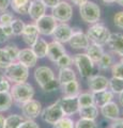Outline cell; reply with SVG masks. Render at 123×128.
Returning a JSON list of instances; mask_svg holds the SVG:
<instances>
[{
    "label": "cell",
    "mask_w": 123,
    "mask_h": 128,
    "mask_svg": "<svg viewBox=\"0 0 123 128\" xmlns=\"http://www.w3.org/2000/svg\"><path fill=\"white\" fill-rule=\"evenodd\" d=\"M51 16L58 22H69L73 17V6L66 0H60V2L51 9Z\"/></svg>",
    "instance_id": "cell-6"
},
{
    "label": "cell",
    "mask_w": 123,
    "mask_h": 128,
    "mask_svg": "<svg viewBox=\"0 0 123 128\" xmlns=\"http://www.w3.org/2000/svg\"><path fill=\"white\" fill-rule=\"evenodd\" d=\"M3 49L7 51V54H9V57L11 58L12 61L13 62L17 61V57H18V54H19V50L21 49H19L15 44H8Z\"/></svg>",
    "instance_id": "cell-37"
},
{
    "label": "cell",
    "mask_w": 123,
    "mask_h": 128,
    "mask_svg": "<svg viewBox=\"0 0 123 128\" xmlns=\"http://www.w3.org/2000/svg\"><path fill=\"white\" fill-rule=\"evenodd\" d=\"M60 90L63 96H78V94L80 93V84L76 79L64 84H60Z\"/></svg>",
    "instance_id": "cell-23"
},
{
    "label": "cell",
    "mask_w": 123,
    "mask_h": 128,
    "mask_svg": "<svg viewBox=\"0 0 123 128\" xmlns=\"http://www.w3.org/2000/svg\"><path fill=\"white\" fill-rule=\"evenodd\" d=\"M8 40H9V38L7 36L5 31H3V27L0 25V43H5L8 41Z\"/></svg>",
    "instance_id": "cell-48"
},
{
    "label": "cell",
    "mask_w": 123,
    "mask_h": 128,
    "mask_svg": "<svg viewBox=\"0 0 123 128\" xmlns=\"http://www.w3.org/2000/svg\"><path fill=\"white\" fill-rule=\"evenodd\" d=\"M11 0H0V11H6L10 6Z\"/></svg>",
    "instance_id": "cell-47"
},
{
    "label": "cell",
    "mask_w": 123,
    "mask_h": 128,
    "mask_svg": "<svg viewBox=\"0 0 123 128\" xmlns=\"http://www.w3.org/2000/svg\"><path fill=\"white\" fill-rule=\"evenodd\" d=\"M31 0H11L10 6L15 13L26 15L28 14V10L30 6Z\"/></svg>",
    "instance_id": "cell-27"
},
{
    "label": "cell",
    "mask_w": 123,
    "mask_h": 128,
    "mask_svg": "<svg viewBox=\"0 0 123 128\" xmlns=\"http://www.w3.org/2000/svg\"><path fill=\"white\" fill-rule=\"evenodd\" d=\"M40 116L42 118V120L45 123L54 125L57 121H59L61 118L64 116V114H63V111H62L61 107L57 100L56 102L51 104V105L45 107L44 109H42V112H41V115H40Z\"/></svg>",
    "instance_id": "cell-7"
},
{
    "label": "cell",
    "mask_w": 123,
    "mask_h": 128,
    "mask_svg": "<svg viewBox=\"0 0 123 128\" xmlns=\"http://www.w3.org/2000/svg\"><path fill=\"white\" fill-rule=\"evenodd\" d=\"M110 128H123V118H119L112 121L110 124Z\"/></svg>",
    "instance_id": "cell-45"
},
{
    "label": "cell",
    "mask_w": 123,
    "mask_h": 128,
    "mask_svg": "<svg viewBox=\"0 0 123 128\" xmlns=\"http://www.w3.org/2000/svg\"><path fill=\"white\" fill-rule=\"evenodd\" d=\"M73 34V28L67 22H58V25L55 28V30L51 34L54 41L59 42L61 44H65L69 42Z\"/></svg>",
    "instance_id": "cell-12"
},
{
    "label": "cell",
    "mask_w": 123,
    "mask_h": 128,
    "mask_svg": "<svg viewBox=\"0 0 123 128\" xmlns=\"http://www.w3.org/2000/svg\"><path fill=\"white\" fill-rule=\"evenodd\" d=\"M73 64L77 68L79 75L81 78H89L91 75H93L94 63L91 61V59L87 56L86 52H79L74 54Z\"/></svg>",
    "instance_id": "cell-5"
},
{
    "label": "cell",
    "mask_w": 123,
    "mask_h": 128,
    "mask_svg": "<svg viewBox=\"0 0 123 128\" xmlns=\"http://www.w3.org/2000/svg\"><path fill=\"white\" fill-rule=\"evenodd\" d=\"M113 24L118 29L123 30V11H119L113 16Z\"/></svg>",
    "instance_id": "cell-43"
},
{
    "label": "cell",
    "mask_w": 123,
    "mask_h": 128,
    "mask_svg": "<svg viewBox=\"0 0 123 128\" xmlns=\"http://www.w3.org/2000/svg\"><path fill=\"white\" fill-rule=\"evenodd\" d=\"M100 113L107 120L114 121L120 118V107L116 102H109L100 108Z\"/></svg>",
    "instance_id": "cell-16"
},
{
    "label": "cell",
    "mask_w": 123,
    "mask_h": 128,
    "mask_svg": "<svg viewBox=\"0 0 123 128\" xmlns=\"http://www.w3.org/2000/svg\"><path fill=\"white\" fill-rule=\"evenodd\" d=\"M117 0H102V2H104L105 4H110V3H114Z\"/></svg>",
    "instance_id": "cell-53"
},
{
    "label": "cell",
    "mask_w": 123,
    "mask_h": 128,
    "mask_svg": "<svg viewBox=\"0 0 123 128\" xmlns=\"http://www.w3.org/2000/svg\"><path fill=\"white\" fill-rule=\"evenodd\" d=\"M22 36H23V41L25 42L26 45L28 46H32L33 44L35 43V41L40 38V33H39V30L35 24H27L24 28V31L22 33Z\"/></svg>",
    "instance_id": "cell-17"
},
{
    "label": "cell",
    "mask_w": 123,
    "mask_h": 128,
    "mask_svg": "<svg viewBox=\"0 0 123 128\" xmlns=\"http://www.w3.org/2000/svg\"><path fill=\"white\" fill-rule=\"evenodd\" d=\"M25 26H26V24L24 22L22 19H19V18H14L13 22H12V24H11V28H12V32H13V35H15V36L22 35Z\"/></svg>",
    "instance_id": "cell-35"
},
{
    "label": "cell",
    "mask_w": 123,
    "mask_h": 128,
    "mask_svg": "<svg viewBox=\"0 0 123 128\" xmlns=\"http://www.w3.org/2000/svg\"><path fill=\"white\" fill-rule=\"evenodd\" d=\"M98 108L95 105H90L86 107H80L77 113L79 114V118H87V120H96L98 116Z\"/></svg>",
    "instance_id": "cell-24"
},
{
    "label": "cell",
    "mask_w": 123,
    "mask_h": 128,
    "mask_svg": "<svg viewBox=\"0 0 123 128\" xmlns=\"http://www.w3.org/2000/svg\"><path fill=\"white\" fill-rule=\"evenodd\" d=\"M104 52H105V50H104V48H103V46L95 45V44H90L86 49L87 56L91 59V61L94 64H96L98 62V60L102 58V56Z\"/></svg>",
    "instance_id": "cell-25"
},
{
    "label": "cell",
    "mask_w": 123,
    "mask_h": 128,
    "mask_svg": "<svg viewBox=\"0 0 123 128\" xmlns=\"http://www.w3.org/2000/svg\"><path fill=\"white\" fill-rule=\"evenodd\" d=\"M5 77L13 83L27 82L29 78V68L24 64L15 61L5 68Z\"/></svg>",
    "instance_id": "cell-3"
},
{
    "label": "cell",
    "mask_w": 123,
    "mask_h": 128,
    "mask_svg": "<svg viewBox=\"0 0 123 128\" xmlns=\"http://www.w3.org/2000/svg\"><path fill=\"white\" fill-rule=\"evenodd\" d=\"M87 84H88L91 93H95V92H100L108 89L109 79L106 76L101 74L91 75L89 78H87Z\"/></svg>",
    "instance_id": "cell-14"
},
{
    "label": "cell",
    "mask_w": 123,
    "mask_h": 128,
    "mask_svg": "<svg viewBox=\"0 0 123 128\" xmlns=\"http://www.w3.org/2000/svg\"><path fill=\"white\" fill-rule=\"evenodd\" d=\"M33 76H34V80L37 81V83L41 89L44 88L47 83H49L50 81H53V80L56 78L54 70H51L50 67L45 66V65L37 67L34 70Z\"/></svg>",
    "instance_id": "cell-10"
},
{
    "label": "cell",
    "mask_w": 123,
    "mask_h": 128,
    "mask_svg": "<svg viewBox=\"0 0 123 128\" xmlns=\"http://www.w3.org/2000/svg\"><path fill=\"white\" fill-rule=\"evenodd\" d=\"M22 110V114L25 120H34L41 115L42 112V105L37 99H30L25 104L19 106Z\"/></svg>",
    "instance_id": "cell-9"
},
{
    "label": "cell",
    "mask_w": 123,
    "mask_h": 128,
    "mask_svg": "<svg viewBox=\"0 0 123 128\" xmlns=\"http://www.w3.org/2000/svg\"><path fill=\"white\" fill-rule=\"evenodd\" d=\"M74 128H98V125L94 120H87L79 118L78 121L75 122Z\"/></svg>",
    "instance_id": "cell-36"
},
{
    "label": "cell",
    "mask_w": 123,
    "mask_h": 128,
    "mask_svg": "<svg viewBox=\"0 0 123 128\" xmlns=\"http://www.w3.org/2000/svg\"><path fill=\"white\" fill-rule=\"evenodd\" d=\"M108 49L112 54L118 57H123V34L122 33H110V36L106 43Z\"/></svg>",
    "instance_id": "cell-15"
},
{
    "label": "cell",
    "mask_w": 123,
    "mask_h": 128,
    "mask_svg": "<svg viewBox=\"0 0 123 128\" xmlns=\"http://www.w3.org/2000/svg\"><path fill=\"white\" fill-rule=\"evenodd\" d=\"M46 9L47 8L42 0H31L28 15L33 22H37L39 18H41L43 15L46 14Z\"/></svg>",
    "instance_id": "cell-19"
},
{
    "label": "cell",
    "mask_w": 123,
    "mask_h": 128,
    "mask_svg": "<svg viewBox=\"0 0 123 128\" xmlns=\"http://www.w3.org/2000/svg\"><path fill=\"white\" fill-rule=\"evenodd\" d=\"M77 99H78L79 108L90 106V105H94L93 94L91 93V92H80L77 96Z\"/></svg>",
    "instance_id": "cell-31"
},
{
    "label": "cell",
    "mask_w": 123,
    "mask_h": 128,
    "mask_svg": "<svg viewBox=\"0 0 123 128\" xmlns=\"http://www.w3.org/2000/svg\"><path fill=\"white\" fill-rule=\"evenodd\" d=\"M75 122L70 116H63L53 125V128H74Z\"/></svg>",
    "instance_id": "cell-34"
},
{
    "label": "cell",
    "mask_w": 123,
    "mask_h": 128,
    "mask_svg": "<svg viewBox=\"0 0 123 128\" xmlns=\"http://www.w3.org/2000/svg\"><path fill=\"white\" fill-rule=\"evenodd\" d=\"M92 94H93V99H94V105L96 106L98 109H100L102 106L106 105L107 102H111L113 99V96H114V94L109 89L103 90L100 92H95V93H92Z\"/></svg>",
    "instance_id": "cell-21"
},
{
    "label": "cell",
    "mask_w": 123,
    "mask_h": 128,
    "mask_svg": "<svg viewBox=\"0 0 123 128\" xmlns=\"http://www.w3.org/2000/svg\"><path fill=\"white\" fill-rule=\"evenodd\" d=\"M120 62H122V63H123V57H121V58H120Z\"/></svg>",
    "instance_id": "cell-55"
},
{
    "label": "cell",
    "mask_w": 123,
    "mask_h": 128,
    "mask_svg": "<svg viewBox=\"0 0 123 128\" xmlns=\"http://www.w3.org/2000/svg\"><path fill=\"white\" fill-rule=\"evenodd\" d=\"M116 2L118 3V4H120L121 6H123V0H117Z\"/></svg>",
    "instance_id": "cell-54"
},
{
    "label": "cell",
    "mask_w": 123,
    "mask_h": 128,
    "mask_svg": "<svg viewBox=\"0 0 123 128\" xmlns=\"http://www.w3.org/2000/svg\"><path fill=\"white\" fill-rule=\"evenodd\" d=\"M34 24L40 34L48 36V35L53 34L55 28L58 25V22L51 16V14H45L41 18H39L37 22H34Z\"/></svg>",
    "instance_id": "cell-8"
},
{
    "label": "cell",
    "mask_w": 123,
    "mask_h": 128,
    "mask_svg": "<svg viewBox=\"0 0 123 128\" xmlns=\"http://www.w3.org/2000/svg\"><path fill=\"white\" fill-rule=\"evenodd\" d=\"M33 54L37 56L38 59H43L47 56V49H48V43L45 41V38H39L35 43L30 47Z\"/></svg>",
    "instance_id": "cell-22"
},
{
    "label": "cell",
    "mask_w": 123,
    "mask_h": 128,
    "mask_svg": "<svg viewBox=\"0 0 123 128\" xmlns=\"http://www.w3.org/2000/svg\"><path fill=\"white\" fill-rule=\"evenodd\" d=\"M69 45L72 49H78V50H86L87 47L90 45V42L87 38L86 33H84L78 28H73V34L71 38L69 40Z\"/></svg>",
    "instance_id": "cell-11"
},
{
    "label": "cell",
    "mask_w": 123,
    "mask_h": 128,
    "mask_svg": "<svg viewBox=\"0 0 123 128\" xmlns=\"http://www.w3.org/2000/svg\"><path fill=\"white\" fill-rule=\"evenodd\" d=\"M59 88H60V83H59L57 78H55L53 81H50L49 83H47L44 88H42V91L45 92V93H50V92L58 90Z\"/></svg>",
    "instance_id": "cell-41"
},
{
    "label": "cell",
    "mask_w": 123,
    "mask_h": 128,
    "mask_svg": "<svg viewBox=\"0 0 123 128\" xmlns=\"http://www.w3.org/2000/svg\"><path fill=\"white\" fill-rule=\"evenodd\" d=\"M5 122H6V118L0 114V128H5Z\"/></svg>",
    "instance_id": "cell-51"
},
{
    "label": "cell",
    "mask_w": 123,
    "mask_h": 128,
    "mask_svg": "<svg viewBox=\"0 0 123 128\" xmlns=\"http://www.w3.org/2000/svg\"><path fill=\"white\" fill-rule=\"evenodd\" d=\"M13 98L10 92H0V112L8 111L12 107Z\"/></svg>",
    "instance_id": "cell-30"
},
{
    "label": "cell",
    "mask_w": 123,
    "mask_h": 128,
    "mask_svg": "<svg viewBox=\"0 0 123 128\" xmlns=\"http://www.w3.org/2000/svg\"><path fill=\"white\" fill-rule=\"evenodd\" d=\"M118 100H119V104L123 107V92L118 94Z\"/></svg>",
    "instance_id": "cell-52"
},
{
    "label": "cell",
    "mask_w": 123,
    "mask_h": 128,
    "mask_svg": "<svg viewBox=\"0 0 123 128\" xmlns=\"http://www.w3.org/2000/svg\"><path fill=\"white\" fill-rule=\"evenodd\" d=\"M122 115H123V112H122Z\"/></svg>",
    "instance_id": "cell-56"
},
{
    "label": "cell",
    "mask_w": 123,
    "mask_h": 128,
    "mask_svg": "<svg viewBox=\"0 0 123 128\" xmlns=\"http://www.w3.org/2000/svg\"><path fill=\"white\" fill-rule=\"evenodd\" d=\"M43 3L46 6V8H50V9H53L54 6H56L59 2H60V0H42Z\"/></svg>",
    "instance_id": "cell-46"
},
{
    "label": "cell",
    "mask_w": 123,
    "mask_h": 128,
    "mask_svg": "<svg viewBox=\"0 0 123 128\" xmlns=\"http://www.w3.org/2000/svg\"><path fill=\"white\" fill-rule=\"evenodd\" d=\"M10 94L13 98V102H15L17 105H23L26 102L30 100L34 96V89L33 86L28 82H22V83H14L10 88Z\"/></svg>",
    "instance_id": "cell-2"
},
{
    "label": "cell",
    "mask_w": 123,
    "mask_h": 128,
    "mask_svg": "<svg viewBox=\"0 0 123 128\" xmlns=\"http://www.w3.org/2000/svg\"><path fill=\"white\" fill-rule=\"evenodd\" d=\"M79 15L85 22L93 25L100 22L101 19V8L93 1H87L79 6Z\"/></svg>",
    "instance_id": "cell-4"
},
{
    "label": "cell",
    "mask_w": 123,
    "mask_h": 128,
    "mask_svg": "<svg viewBox=\"0 0 123 128\" xmlns=\"http://www.w3.org/2000/svg\"><path fill=\"white\" fill-rule=\"evenodd\" d=\"M64 116H71L76 114L79 110L77 96H63L58 100Z\"/></svg>",
    "instance_id": "cell-13"
},
{
    "label": "cell",
    "mask_w": 123,
    "mask_h": 128,
    "mask_svg": "<svg viewBox=\"0 0 123 128\" xmlns=\"http://www.w3.org/2000/svg\"><path fill=\"white\" fill-rule=\"evenodd\" d=\"M12 63H13V61L9 57V54H7V51L3 48H0V68L5 70Z\"/></svg>",
    "instance_id": "cell-38"
},
{
    "label": "cell",
    "mask_w": 123,
    "mask_h": 128,
    "mask_svg": "<svg viewBox=\"0 0 123 128\" xmlns=\"http://www.w3.org/2000/svg\"><path fill=\"white\" fill-rule=\"evenodd\" d=\"M108 89L112 92L113 94H119L123 92V79L111 77L109 79Z\"/></svg>",
    "instance_id": "cell-32"
},
{
    "label": "cell",
    "mask_w": 123,
    "mask_h": 128,
    "mask_svg": "<svg viewBox=\"0 0 123 128\" xmlns=\"http://www.w3.org/2000/svg\"><path fill=\"white\" fill-rule=\"evenodd\" d=\"M19 128H40V126L34 120H25Z\"/></svg>",
    "instance_id": "cell-44"
},
{
    "label": "cell",
    "mask_w": 123,
    "mask_h": 128,
    "mask_svg": "<svg viewBox=\"0 0 123 128\" xmlns=\"http://www.w3.org/2000/svg\"><path fill=\"white\" fill-rule=\"evenodd\" d=\"M71 3H73V4L77 6H82L84 3H86L87 1H89V0H70Z\"/></svg>",
    "instance_id": "cell-50"
},
{
    "label": "cell",
    "mask_w": 123,
    "mask_h": 128,
    "mask_svg": "<svg viewBox=\"0 0 123 128\" xmlns=\"http://www.w3.org/2000/svg\"><path fill=\"white\" fill-rule=\"evenodd\" d=\"M114 63V58H113V54L111 52H108V51H105L103 54L102 58L98 60V62L96 63L97 65V68L98 70L101 72H106L111 68L112 64Z\"/></svg>",
    "instance_id": "cell-26"
},
{
    "label": "cell",
    "mask_w": 123,
    "mask_h": 128,
    "mask_svg": "<svg viewBox=\"0 0 123 128\" xmlns=\"http://www.w3.org/2000/svg\"><path fill=\"white\" fill-rule=\"evenodd\" d=\"M56 66L58 67L59 70L61 68H67V67H71L73 65V58L71 57L70 54H64L63 56H61L57 61H56Z\"/></svg>",
    "instance_id": "cell-33"
},
{
    "label": "cell",
    "mask_w": 123,
    "mask_h": 128,
    "mask_svg": "<svg viewBox=\"0 0 123 128\" xmlns=\"http://www.w3.org/2000/svg\"><path fill=\"white\" fill-rule=\"evenodd\" d=\"M25 121V118L19 114H10L6 118L5 128H19Z\"/></svg>",
    "instance_id": "cell-29"
},
{
    "label": "cell",
    "mask_w": 123,
    "mask_h": 128,
    "mask_svg": "<svg viewBox=\"0 0 123 128\" xmlns=\"http://www.w3.org/2000/svg\"><path fill=\"white\" fill-rule=\"evenodd\" d=\"M3 27V31L8 38H11L13 35V32H12V28H11V25L10 26H2Z\"/></svg>",
    "instance_id": "cell-49"
},
{
    "label": "cell",
    "mask_w": 123,
    "mask_h": 128,
    "mask_svg": "<svg viewBox=\"0 0 123 128\" xmlns=\"http://www.w3.org/2000/svg\"><path fill=\"white\" fill-rule=\"evenodd\" d=\"M109 128H110V127H109Z\"/></svg>",
    "instance_id": "cell-57"
},
{
    "label": "cell",
    "mask_w": 123,
    "mask_h": 128,
    "mask_svg": "<svg viewBox=\"0 0 123 128\" xmlns=\"http://www.w3.org/2000/svg\"><path fill=\"white\" fill-rule=\"evenodd\" d=\"M14 19L13 14L9 11H2V13L0 14V25L1 26H10L12 22Z\"/></svg>",
    "instance_id": "cell-40"
},
{
    "label": "cell",
    "mask_w": 123,
    "mask_h": 128,
    "mask_svg": "<svg viewBox=\"0 0 123 128\" xmlns=\"http://www.w3.org/2000/svg\"><path fill=\"white\" fill-rule=\"evenodd\" d=\"M64 54H66V50H65V47L63 46V44L56 42V41L48 43V49H47L46 57L48 58L51 62L56 63L57 60Z\"/></svg>",
    "instance_id": "cell-20"
},
{
    "label": "cell",
    "mask_w": 123,
    "mask_h": 128,
    "mask_svg": "<svg viewBox=\"0 0 123 128\" xmlns=\"http://www.w3.org/2000/svg\"><path fill=\"white\" fill-rule=\"evenodd\" d=\"M76 79H77L76 73H75V70L73 68H71V67L59 70L57 80L59 81L60 84H64V83H67V82L73 81V80H76Z\"/></svg>",
    "instance_id": "cell-28"
},
{
    "label": "cell",
    "mask_w": 123,
    "mask_h": 128,
    "mask_svg": "<svg viewBox=\"0 0 123 128\" xmlns=\"http://www.w3.org/2000/svg\"><path fill=\"white\" fill-rule=\"evenodd\" d=\"M86 35L88 38L90 44H95V45L104 46L106 45L107 41L110 36V31L104 24L96 22L91 25L86 32Z\"/></svg>",
    "instance_id": "cell-1"
},
{
    "label": "cell",
    "mask_w": 123,
    "mask_h": 128,
    "mask_svg": "<svg viewBox=\"0 0 123 128\" xmlns=\"http://www.w3.org/2000/svg\"><path fill=\"white\" fill-rule=\"evenodd\" d=\"M17 61L19 63L24 64L25 66H27L28 68H31V67H34L37 65L38 58L33 54V51L31 50V48H24V49L19 50Z\"/></svg>",
    "instance_id": "cell-18"
},
{
    "label": "cell",
    "mask_w": 123,
    "mask_h": 128,
    "mask_svg": "<svg viewBox=\"0 0 123 128\" xmlns=\"http://www.w3.org/2000/svg\"><path fill=\"white\" fill-rule=\"evenodd\" d=\"M10 88V81L5 77V75L2 73H0V92H9Z\"/></svg>",
    "instance_id": "cell-42"
},
{
    "label": "cell",
    "mask_w": 123,
    "mask_h": 128,
    "mask_svg": "<svg viewBox=\"0 0 123 128\" xmlns=\"http://www.w3.org/2000/svg\"><path fill=\"white\" fill-rule=\"evenodd\" d=\"M110 70H111L112 77L123 79V63L122 62H120V61H119V62H114L112 64Z\"/></svg>",
    "instance_id": "cell-39"
}]
</instances>
